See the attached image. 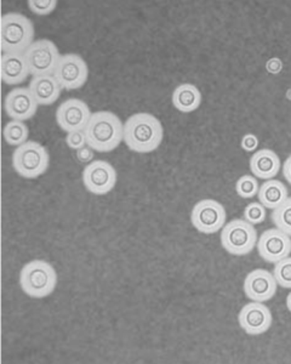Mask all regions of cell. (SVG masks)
I'll use <instances>...</instances> for the list:
<instances>
[{
    "label": "cell",
    "mask_w": 291,
    "mask_h": 364,
    "mask_svg": "<svg viewBox=\"0 0 291 364\" xmlns=\"http://www.w3.org/2000/svg\"><path fill=\"white\" fill-rule=\"evenodd\" d=\"M92 113L87 105L78 99H70L60 105L56 111V122L63 132L73 133L87 128Z\"/></svg>",
    "instance_id": "cell-12"
},
{
    "label": "cell",
    "mask_w": 291,
    "mask_h": 364,
    "mask_svg": "<svg viewBox=\"0 0 291 364\" xmlns=\"http://www.w3.org/2000/svg\"><path fill=\"white\" fill-rule=\"evenodd\" d=\"M258 145V137L253 135V134H246V136L243 137V140H241V147H243V149H246V152H253L256 149Z\"/></svg>",
    "instance_id": "cell-28"
},
{
    "label": "cell",
    "mask_w": 291,
    "mask_h": 364,
    "mask_svg": "<svg viewBox=\"0 0 291 364\" xmlns=\"http://www.w3.org/2000/svg\"><path fill=\"white\" fill-rule=\"evenodd\" d=\"M0 41L3 54H25L34 43L33 23L21 14H5L1 17Z\"/></svg>",
    "instance_id": "cell-3"
},
{
    "label": "cell",
    "mask_w": 291,
    "mask_h": 364,
    "mask_svg": "<svg viewBox=\"0 0 291 364\" xmlns=\"http://www.w3.org/2000/svg\"><path fill=\"white\" fill-rule=\"evenodd\" d=\"M27 4L32 13L38 16H46L54 11L57 6V1L56 0H29Z\"/></svg>",
    "instance_id": "cell-26"
},
{
    "label": "cell",
    "mask_w": 291,
    "mask_h": 364,
    "mask_svg": "<svg viewBox=\"0 0 291 364\" xmlns=\"http://www.w3.org/2000/svg\"><path fill=\"white\" fill-rule=\"evenodd\" d=\"M258 202L270 210H275L289 198L287 188L283 182L275 178L267 180L260 186L258 193Z\"/></svg>",
    "instance_id": "cell-19"
},
{
    "label": "cell",
    "mask_w": 291,
    "mask_h": 364,
    "mask_svg": "<svg viewBox=\"0 0 291 364\" xmlns=\"http://www.w3.org/2000/svg\"><path fill=\"white\" fill-rule=\"evenodd\" d=\"M77 158L82 163H92L94 159V149L90 146H85L83 149L77 151Z\"/></svg>",
    "instance_id": "cell-29"
},
{
    "label": "cell",
    "mask_w": 291,
    "mask_h": 364,
    "mask_svg": "<svg viewBox=\"0 0 291 364\" xmlns=\"http://www.w3.org/2000/svg\"><path fill=\"white\" fill-rule=\"evenodd\" d=\"M273 274L278 286L284 289H291V257H285L275 264Z\"/></svg>",
    "instance_id": "cell-24"
},
{
    "label": "cell",
    "mask_w": 291,
    "mask_h": 364,
    "mask_svg": "<svg viewBox=\"0 0 291 364\" xmlns=\"http://www.w3.org/2000/svg\"><path fill=\"white\" fill-rule=\"evenodd\" d=\"M23 55L29 68V73L33 77L54 75L61 58L57 46L48 39L35 41L26 50Z\"/></svg>",
    "instance_id": "cell-7"
},
{
    "label": "cell",
    "mask_w": 291,
    "mask_h": 364,
    "mask_svg": "<svg viewBox=\"0 0 291 364\" xmlns=\"http://www.w3.org/2000/svg\"><path fill=\"white\" fill-rule=\"evenodd\" d=\"M202 104L199 89L193 84H181L172 92V105L182 113L194 112Z\"/></svg>",
    "instance_id": "cell-20"
},
{
    "label": "cell",
    "mask_w": 291,
    "mask_h": 364,
    "mask_svg": "<svg viewBox=\"0 0 291 364\" xmlns=\"http://www.w3.org/2000/svg\"><path fill=\"white\" fill-rule=\"evenodd\" d=\"M29 90L39 106H49L57 101L62 87L54 75H37L29 83Z\"/></svg>",
    "instance_id": "cell-16"
},
{
    "label": "cell",
    "mask_w": 291,
    "mask_h": 364,
    "mask_svg": "<svg viewBox=\"0 0 291 364\" xmlns=\"http://www.w3.org/2000/svg\"><path fill=\"white\" fill-rule=\"evenodd\" d=\"M258 245V231L246 220L229 221L221 230V245L234 257H243L254 250Z\"/></svg>",
    "instance_id": "cell-6"
},
{
    "label": "cell",
    "mask_w": 291,
    "mask_h": 364,
    "mask_svg": "<svg viewBox=\"0 0 291 364\" xmlns=\"http://www.w3.org/2000/svg\"><path fill=\"white\" fill-rule=\"evenodd\" d=\"M238 322L248 336H261L272 326L273 317L270 309L263 302L251 301L241 309Z\"/></svg>",
    "instance_id": "cell-13"
},
{
    "label": "cell",
    "mask_w": 291,
    "mask_h": 364,
    "mask_svg": "<svg viewBox=\"0 0 291 364\" xmlns=\"http://www.w3.org/2000/svg\"><path fill=\"white\" fill-rule=\"evenodd\" d=\"M29 68L23 54H3L1 80L6 85H18L28 78Z\"/></svg>",
    "instance_id": "cell-18"
},
{
    "label": "cell",
    "mask_w": 291,
    "mask_h": 364,
    "mask_svg": "<svg viewBox=\"0 0 291 364\" xmlns=\"http://www.w3.org/2000/svg\"><path fill=\"white\" fill-rule=\"evenodd\" d=\"M56 286L57 273L48 261L32 260L22 267L20 287L31 298H46L54 293Z\"/></svg>",
    "instance_id": "cell-4"
},
{
    "label": "cell",
    "mask_w": 291,
    "mask_h": 364,
    "mask_svg": "<svg viewBox=\"0 0 291 364\" xmlns=\"http://www.w3.org/2000/svg\"><path fill=\"white\" fill-rule=\"evenodd\" d=\"M284 178L291 185V156L287 158V161L283 163Z\"/></svg>",
    "instance_id": "cell-30"
},
{
    "label": "cell",
    "mask_w": 291,
    "mask_h": 364,
    "mask_svg": "<svg viewBox=\"0 0 291 364\" xmlns=\"http://www.w3.org/2000/svg\"><path fill=\"white\" fill-rule=\"evenodd\" d=\"M260 190L258 178L253 175H243L236 183V192L243 199H250L258 195Z\"/></svg>",
    "instance_id": "cell-23"
},
{
    "label": "cell",
    "mask_w": 291,
    "mask_h": 364,
    "mask_svg": "<svg viewBox=\"0 0 291 364\" xmlns=\"http://www.w3.org/2000/svg\"><path fill=\"white\" fill-rule=\"evenodd\" d=\"M50 157L44 146L35 141H27L18 146L13 154V166L17 174L25 178H35L49 169Z\"/></svg>",
    "instance_id": "cell-5"
},
{
    "label": "cell",
    "mask_w": 291,
    "mask_h": 364,
    "mask_svg": "<svg viewBox=\"0 0 291 364\" xmlns=\"http://www.w3.org/2000/svg\"><path fill=\"white\" fill-rule=\"evenodd\" d=\"M164 129L158 118L150 113H136L124 123V142L136 154H150L163 142Z\"/></svg>",
    "instance_id": "cell-1"
},
{
    "label": "cell",
    "mask_w": 291,
    "mask_h": 364,
    "mask_svg": "<svg viewBox=\"0 0 291 364\" xmlns=\"http://www.w3.org/2000/svg\"><path fill=\"white\" fill-rule=\"evenodd\" d=\"M84 133L87 146L94 151L111 152L124 141V123L114 113L100 111L92 113Z\"/></svg>",
    "instance_id": "cell-2"
},
{
    "label": "cell",
    "mask_w": 291,
    "mask_h": 364,
    "mask_svg": "<svg viewBox=\"0 0 291 364\" xmlns=\"http://www.w3.org/2000/svg\"><path fill=\"white\" fill-rule=\"evenodd\" d=\"M278 283L275 274L267 269H256L246 276L243 289L251 301L266 302L273 299Z\"/></svg>",
    "instance_id": "cell-14"
},
{
    "label": "cell",
    "mask_w": 291,
    "mask_h": 364,
    "mask_svg": "<svg viewBox=\"0 0 291 364\" xmlns=\"http://www.w3.org/2000/svg\"><path fill=\"white\" fill-rule=\"evenodd\" d=\"M272 221L275 228L291 237V197H289L280 207L273 210Z\"/></svg>",
    "instance_id": "cell-22"
},
{
    "label": "cell",
    "mask_w": 291,
    "mask_h": 364,
    "mask_svg": "<svg viewBox=\"0 0 291 364\" xmlns=\"http://www.w3.org/2000/svg\"><path fill=\"white\" fill-rule=\"evenodd\" d=\"M66 142L67 145L70 146L72 149H75V151L83 149L87 145V136H85L84 130L67 134Z\"/></svg>",
    "instance_id": "cell-27"
},
{
    "label": "cell",
    "mask_w": 291,
    "mask_h": 364,
    "mask_svg": "<svg viewBox=\"0 0 291 364\" xmlns=\"http://www.w3.org/2000/svg\"><path fill=\"white\" fill-rule=\"evenodd\" d=\"M287 310H289V312L291 314V291L287 296Z\"/></svg>",
    "instance_id": "cell-31"
},
{
    "label": "cell",
    "mask_w": 291,
    "mask_h": 364,
    "mask_svg": "<svg viewBox=\"0 0 291 364\" xmlns=\"http://www.w3.org/2000/svg\"><path fill=\"white\" fill-rule=\"evenodd\" d=\"M282 168L280 158L272 149H260L250 158V170L255 178L270 180L279 174Z\"/></svg>",
    "instance_id": "cell-17"
},
{
    "label": "cell",
    "mask_w": 291,
    "mask_h": 364,
    "mask_svg": "<svg viewBox=\"0 0 291 364\" xmlns=\"http://www.w3.org/2000/svg\"><path fill=\"white\" fill-rule=\"evenodd\" d=\"M38 106L39 105L28 87H16L5 97V113L13 120L25 122L33 118L37 113Z\"/></svg>",
    "instance_id": "cell-15"
},
{
    "label": "cell",
    "mask_w": 291,
    "mask_h": 364,
    "mask_svg": "<svg viewBox=\"0 0 291 364\" xmlns=\"http://www.w3.org/2000/svg\"><path fill=\"white\" fill-rule=\"evenodd\" d=\"M256 247L262 260L277 264L278 261L290 257L291 237L277 228H270L262 233Z\"/></svg>",
    "instance_id": "cell-11"
},
{
    "label": "cell",
    "mask_w": 291,
    "mask_h": 364,
    "mask_svg": "<svg viewBox=\"0 0 291 364\" xmlns=\"http://www.w3.org/2000/svg\"><path fill=\"white\" fill-rule=\"evenodd\" d=\"M266 219V208L263 207L260 202H253L246 205L244 209V220L250 224H262Z\"/></svg>",
    "instance_id": "cell-25"
},
{
    "label": "cell",
    "mask_w": 291,
    "mask_h": 364,
    "mask_svg": "<svg viewBox=\"0 0 291 364\" xmlns=\"http://www.w3.org/2000/svg\"><path fill=\"white\" fill-rule=\"evenodd\" d=\"M116 171L106 161L89 163L83 171V183L90 193L104 196L109 193L116 185Z\"/></svg>",
    "instance_id": "cell-10"
},
{
    "label": "cell",
    "mask_w": 291,
    "mask_h": 364,
    "mask_svg": "<svg viewBox=\"0 0 291 364\" xmlns=\"http://www.w3.org/2000/svg\"><path fill=\"white\" fill-rule=\"evenodd\" d=\"M226 209L215 199H203L192 209L191 221L193 228L204 235H212L221 231L226 225Z\"/></svg>",
    "instance_id": "cell-8"
},
{
    "label": "cell",
    "mask_w": 291,
    "mask_h": 364,
    "mask_svg": "<svg viewBox=\"0 0 291 364\" xmlns=\"http://www.w3.org/2000/svg\"><path fill=\"white\" fill-rule=\"evenodd\" d=\"M55 77L62 89L75 90L84 87L89 77V68L84 58L77 54L63 55L60 58Z\"/></svg>",
    "instance_id": "cell-9"
},
{
    "label": "cell",
    "mask_w": 291,
    "mask_h": 364,
    "mask_svg": "<svg viewBox=\"0 0 291 364\" xmlns=\"http://www.w3.org/2000/svg\"><path fill=\"white\" fill-rule=\"evenodd\" d=\"M4 139L6 144L10 146L23 145L28 141V127L20 120H11L4 127Z\"/></svg>",
    "instance_id": "cell-21"
}]
</instances>
